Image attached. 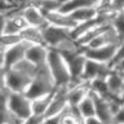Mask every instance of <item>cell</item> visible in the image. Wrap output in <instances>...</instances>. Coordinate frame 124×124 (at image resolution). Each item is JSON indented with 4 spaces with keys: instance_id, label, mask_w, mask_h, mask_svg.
I'll use <instances>...</instances> for the list:
<instances>
[{
    "instance_id": "603a6c76",
    "label": "cell",
    "mask_w": 124,
    "mask_h": 124,
    "mask_svg": "<svg viewBox=\"0 0 124 124\" xmlns=\"http://www.w3.org/2000/svg\"><path fill=\"white\" fill-rule=\"evenodd\" d=\"M72 17V19L78 23L89 21V19L94 18L97 14H98V10H97V7H89V8H83V9H78L74 10L71 13H69Z\"/></svg>"
},
{
    "instance_id": "9a60e30c",
    "label": "cell",
    "mask_w": 124,
    "mask_h": 124,
    "mask_svg": "<svg viewBox=\"0 0 124 124\" xmlns=\"http://www.w3.org/2000/svg\"><path fill=\"white\" fill-rule=\"evenodd\" d=\"M45 18L48 21L49 25L57 26V27H62V29H67V30H72L76 26V22L72 19V17L69 13H63L61 10H56V12H50V13L45 14Z\"/></svg>"
},
{
    "instance_id": "e575fe53",
    "label": "cell",
    "mask_w": 124,
    "mask_h": 124,
    "mask_svg": "<svg viewBox=\"0 0 124 124\" xmlns=\"http://www.w3.org/2000/svg\"><path fill=\"white\" fill-rule=\"evenodd\" d=\"M114 69H116V70H119L120 72H123L124 74V60L123 61H120V62H118L115 66H112Z\"/></svg>"
},
{
    "instance_id": "3957f363",
    "label": "cell",
    "mask_w": 124,
    "mask_h": 124,
    "mask_svg": "<svg viewBox=\"0 0 124 124\" xmlns=\"http://www.w3.org/2000/svg\"><path fill=\"white\" fill-rule=\"evenodd\" d=\"M46 66H48L53 80L57 87H65L71 84V78L67 69V65L57 49L49 48L48 58H46Z\"/></svg>"
},
{
    "instance_id": "2e32d148",
    "label": "cell",
    "mask_w": 124,
    "mask_h": 124,
    "mask_svg": "<svg viewBox=\"0 0 124 124\" xmlns=\"http://www.w3.org/2000/svg\"><path fill=\"white\" fill-rule=\"evenodd\" d=\"M49 48L41 44H31L26 52V60L30 61L35 66H41L46 63Z\"/></svg>"
},
{
    "instance_id": "4316f807",
    "label": "cell",
    "mask_w": 124,
    "mask_h": 124,
    "mask_svg": "<svg viewBox=\"0 0 124 124\" xmlns=\"http://www.w3.org/2000/svg\"><path fill=\"white\" fill-rule=\"evenodd\" d=\"M124 60V40L120 41V44L118 45V48H116V52H115V56L112 58V62H111V67L112 66H115L118 62L123 61Z\"/></svg>"
},
{
    "instance_id": "9c48e42d",
    "label": "cell",
    "mask_w": 124,
    "mask_h": 124,
    "mask_svg": "<svg viewBox=\"0 0 124 124\" xmlns=\"http://www.w3.org/2000/svg\"><path fill=\"white\" fill-rule=\"evenodd\" d=\"M31 44L25 40H21L16 44L8 46L5 49V56H4V67L9 69L13 65H16L17 62L26 57V52L29 49V46Z\"/></svg>"
},
{
    "instance_id": "d590c367",
    "label": "cell",
    "mask_w": 124,
    "mask_h": 124,
    "mask_svg": "<svg viewBox=\"0 0 124 124\" xmlns=\"http://www.w3.org/2000/svg\"><path fill=\"white\" fill-rule=\"evenodd\" d=\"M57 1L60 3V5L62 7V5H63V4H66V3H69L70 0H57ZM60 9H61V8H60Z\"/></svg>"
},
{
    "instance_id": "277c9868",
    "label": "cell",
    "mask_w": 124,
    "mask_h": 124,
    "mask_svg": "<svg viewBox=\"0 0 124 124\" xmlns=\"http://www.w3.org/2000/svg\"><path fill=\"white\" fill-rule=\"evenodd\" d=\"M91 96L94 102L96 116L101 119L105 124H114V116L119 107L122 106L119 98H105L91 91Z\"/></svg>"
},
{
    "instance_id": "7c38bea8",
    "label": "cell",
    "mask_w": 124,
    "mask_h": 124,
    "mask_svg": "<svg viewBox=\"0 0 124 124\" xmlns=\"http://www.w3.org/2000/svg\"><path fill=\"white\" fill-rule=\"evenodd\" d=\"M21 13L25 18V21L27 22L29 26L38 27V29H44L45 26H48L49 23L45 18V14L35 5V4H30L26 8H23L21 10Z\"/></svg>"
},
{
    "instance_id": "d4e9b609",
    "label": "cell",
    "mask_w": 124,
    "mask_h": 124,
    "mask_svg": "<svg viewBox=\"0 0 124 124\" xmlns=\"http://www.w3.org/2000/svg\"><path fill=\"white\" fill-rule=\"evenodd\" d=\"M34 4L40 9L44 14L50 13V12L60 10V3L57 0H34Z\"/></svg>"
},
{
    "instance_id": "ba28073f",
    "label": "cell",
    "mask_w": 124,
    "mask_h": 124,
    "mask_svg": "<svg viewBox=\"0 0 124 124\" xmlns=\"http://www.w3.org/2000/svg\"><path fill=\"white\" fill-rule=\"evenodd\" d=\"M67 88H69V85H65V87H57L56 89H54L52 101H50L49 107H48V110H46V112H45L44 118L61 114V112L69 106V102H67Z\"/></svg>"
},
{
    "instance_id": "f35d334b",
    "label": "cell",
    "mask_w": 124,
    "mask_h": 124,
    "mask_svg": "<svg viewBox=\"0 0 124 124\" xmlns=\"http://www.w3.org/2000/svg\"><path fill=\"white\" fill-rule=\"evenodd\" d=\"M81 124H84V123H81Z\"/></svg>"
},
{
    "instance_id": "4dcf8cb0",
    "label": "cell",
    "mask_w": 124,
    "mask_h": 124,
    "mask_svg": "<svg viewBox=\"0 0 124 124\" xmlns=\"http://www.w3.org/2000/svg\"><path fill=\"white\" fill-rule=\"evenodd\" d=\"M43 124H61L60 114H58V115H53V116H46V118H44Z\"/></svg>"
},
{
    "instance_id": "ac0fdd59",
    "label": "cell",
    "mask_w": 124,
    "mask_h": 124,
    "mask_svg": "<svg viewBox=\"0 0 124 124\" xmlns=\"http://www.w3.org/2000/svg\"><path fill=\"white\" fill-rule=\"evenodd\" d=\"M22 40H25L30 44H44V39H43V29H38V27H32V26H27L25 27L21 32H19Z\"/></svg>"
},
{
    "instance_id": "6da1fadb",
    "label": "cell",
    "mask_w": 124,
    "mask_h": 124,
    "mask_svg": "<svg viewBox=\"0 0 124 124\" xmlns=\"http://www.w3.org/2000/svg\"><path fill=\"white\" fill-rule=\"evenodd\" d=\"M38 66L23 58L12 67L7 69V89L9 92L25 93L36 72Z\"/></svg>"
},
{
    "instance_id": "7402d4cb",
    "label": "cell",
    "mask_w": 124,
    "mask_h": 124,
    "mask_svg": "<svg viewBox=\"0 0 124 124\" xmlns=\"http://www.w3.org/2000/svg\"><path fill=\"white\" fill-rule=\"evenodd\" d=\"M60 118H61V124H81L84 122V119L80 116L78 108L71 106L66 107L60 114Z\"/></svg>"
},
{
    "instance_id": "836d02e7",
    "label": "cell",
    "mask_w": 124,
    "mask_h": 124,
    "mask_svg": "<svg viewBox=\"0 0 124 124\" xmlns=\"http://www.w3.org/2000/svg\"><path fill=\"white\" fill-rule=\"evenodd\" d=\"M4 56H5V49L0 45V67H4Z\"/></svg>"
},
{
    "instance_id": "d6986e66",
    "label": "cell",
    "mask_w": 124,
    "mask_h": 124,
    "mask_svg": "<svg viewBox=\"0 0 124 124\" xmlns=\"http://www.w3.org/2000/svg\"><path fill=\"white\" fill-rule=\"evenodd\" d=\"M101 0H70L69 3L63 4L61 7V12L63 13H71L74 10L83 9V8H89V7H97L98 8Z\"/></svg>"
},
{
    "instance_id": "f1b7e54d",
    "label": "cell",
    "mask_w": 124,
    "mask_h": 124,
    "mask_svg": "<svg viewBox=\"0 0 124 124\" xmlns=\"http://www.w3.org/2000/svg\"><path fill=\"white\" fill-rule=\"evenodd\" d=\"M7 89V69L0 67V92Z\"/></svg>"
},
{
    "instance_id": "f546056e",
    "label": "cell",
    "mask_w": 124,
    "mask_h": 124,
    "mask_svg": "<svg viewBox=\"0 0 124 124\" xmlns=\"http://www.w3.org/2000/svg\"><path fill=\"white\" fill-rule=\"evenodd\" d=\"M114 123L124 124V103L119 107V110L116 111V114L114 116Z\"/></svg>"
},
{
    "instance_id": "83f0119b",
    "label": "cell",
    "mask_w": 124,
    "mask_h": 124,
    "mask_svg": "<svg viewBox=\"0 0 124 124\" xmlns=\"http://www.w3.org/2000/svg\"><path fill=\"white\" fill-rule=\"evenodd\" d=\"M44 122V116L36 115V114H31L29 118H26L22 122V124H43Z\"/></svg>"
},
{
    "instance_id": "74e56055",
    "label": "cell",
    "mask_w": 124,
    "mask_h": 124,
    "mask_svg": "<svg viewBox=\"0 0 124 124\" xmlns=\"http://www.w3.org/2000/svg\"><path fill=\"white\" fill-rule=\"evenodd\" d=\"M114 124H118V123H114Z\"/></svg>"
},
{
    "instance_id": "ffe728a7",
    "label": "cell",
    "mask_w": 124,
    "mask_h": 124,
    "mask_svg": "<svg viewBox=\"0 0 124 124\" xmlns=\"http://www.w3.org/2000/svg\"><path fill=\"white\" fill-rule=\"evenodd\" d=\"M53 92L48 93L45 96H41V97H38L31 101V107H32V114H36V115H41V116H45V112L49 107V103L52 101V97H53Z\"/></svg>"
},
{
    "instance_id": "5b68a950",
    "label": "cell",
    "mask_w": 124,
    "mask_h": 124,
    "mask_svg": "<svg viewBox=\"0 0 124 124\" xmlns=\"http://www.w3.org/2000/svg\"><path fill=\"white\" fill-rule=\"evenodd\" d=\"M43 39H44L45 46L52 48V49H58L65 43H67L69 40H71L74 38L71 35V30L48 25L43 29Z\"/></svg>"
},
{
    "instance_id": "1f68e13d",
    "label": "cell",
    "mask_w": 124,
    "mask_h": 124,
    "mask_svg": "<svg viewBox=\"0 0 124 124\" xmlns=\"http://www.w3.org/2000/svg\"><path fill=\"white\" fill-rule=\"evenodd\" d=\"M84 124H105L101 119H98L97 116H91V118L84 119Z\"/></svg>"
},
{
    "instance_id": "8d00e7d4",
    "label": "cell",
    "mask_w": 124,
    "mask_h": 124,
    "mask_svg": "<svg viewBox=\"0 0 124 124\" xmlns=\"http://www.w3.org/2000/svg\"><path fill=\"white\" fill-rule=\"evenodd\" d=\"M119 100H120V102H122V105L124 103V91L122 92V94L119 96Z\"/></svg>"
},
{
    "instance_id": "4fadbf2b",
    "label": "cell",
    "mask_w": 124,
    "mask_h": 124,
    "mask_svg": "<svg viewBox=\"0 0 124 124\" xmlns=\"http://www.w3.org/2000/svg\"><path fill=\"white\" fill-rule=\"evenodd\" d=\"M120 44V39L116 35L115 30L112 29L111 25H108L100 35L93 39L87 46L84 48H98V46H106V45H119Z\"/></svg>"
},
{
    "instance_id": "5bb4252c",
    "label": "cell",
    "mask_w": 124,
    "mask_h": 124,
    "mask_svg": "<svg viewBox=\"0 0 124 124\" xmlns=\"http://www.w3.org/2000/svg\"><path fill=\"white\" fill-rule=\"evenodd\" d=\"M105 83H106L108 93L115 98H119V96L124 91V74L112 67L105 79Z\"/></svg>"
},
{
    "instance_id": "484cf974",
    "label": "cell",
    "mask_w": 124,
    "mask_h": 124,
    "mask_svg": "<svg viewBox=\"0 0 124 124\" xmlns=\"http://www.w3.org/2000/svg\"><path fill=\"white\" fill-rule=\"evenodd\" d=\"M22 39L19 36V34H3L0 36V45L3 46L4 49H7L8 46L16 44V43L21 41Z\"/></svg>"
},
{
    "instance_id": "cb8c5ba5",
    "label": "cell",
    "mask_w": 124,
    "mask_h": 124,
    "mask_svg": "<svg viewBox=\"0 0 124 124\" xmlns=\"http://www.w3.org/2000/svg\"><path fill=\"white\" fill-rule=\"evenodd\" d=\"M111 26L115 30L116 35L119 36L120 41L124 40V10L115 12L114 18L111 21Z\"/></svg>"
},
{
    "instance_id": "52a82bcc",
    "label": "cell",
    "mask_w": 124,
    "mask_h": 124,
    "mask_svg": "<svg viewBox=\"0 0 124 124\" xmlns=\"http://www.w3.org/2000/svg\"><path fill=\"white\" fill-rule=\"evenodd\" d=\"M112 67L108 63H102V62H97L87 58L83 70V75H81V80L91 83V81L97 79H106Z\"/></svg>"
},
{
    "instance_id": "e0dca14e",
    "label": "cell",
    "mask_w": 124,
    "mask_h": 124,
    "mask_svg": "<svg viewBox=\"0 0 124 124\" xmlns=\"http://www.w3.org/2000/svg\"><path fill=\"white\" fill-rule=\"evenodd\" d=\"M27 26L29 25L23 18L21 10L13 12V13L7 14V23H5L4 34H19Z\"/></svg>"
},
{
    "instance_id": "7a4b0ae2",
    "label": "cell",
    "mask_w": 124,
    "mask_h": 124,
    "mask_svg": "<svg viewBox=\"0 0 124 124\" xmlns=\"http://www.w3.org/2000/svg\"><path fill=\"white\" fill-rule=\"evenodd\" d=\"M56 88H57V85L53 80L52 74H50L46 63H44L41 66H38L36 72H35L29 88L26 89L25 94L27 98H30L32 101L35 98H38V97L45 96L48 93L53 92Z\"/></svg>"
},
{
    "instance_id": "30bf717a",
    "label": "cell",
    "mask_w": 124,
    "mask_h": 124,
    "mask_svg": "<svg viewBox=\"0 0 124 124\" xmlns=\"http://www.w3.org/2000/svg\"><path fill=\"white\" fill-rule=\"evenodd\" d=\"M116 48H118V45H106V46H98V48H83V52L88 60L111 65Z\"/></svg>"
},
{
    "instance_id": "8fae6325",
    "label": "cell",
    "mask_w": 124,
    "mask_h": 124,
    "mask_svg": "<svg viewBox=\"0 0 124 124\" xmlns=\"http://www.w3.org/2000/svg\"><path fill=\"white\" fill-rule=\"evenodd\" d=\"M91 92V84L88 81L80 80L78 83H72L67 88V102L69 106L76 107L83 98H85Z\"/></svg>"
},
{
    "instance_id": "d6a6232c",
    "label": "cell",
    "mask_w": 124,
    "mask_h": 124,
    "mask_svg": "<svg viewBox=\"0 0 124 124\" xmlns=\"http://www.w3.org/2000/svg\"><path fill=\"white\" fill-rule=\"evenodd\" d=\"M5 23H7V16L4 13H0V36L4 34L5 30Z\"/></svg>"
},
{
    "instance_id": "8992f818",
    "label": "cell",
    "mask_w": 124,
    "mask_h": 124,
    "mask_svg": "<svg viewBox=\"0 0 124 124\" xmlns=\"http://www.w3.org/2000/svg\"><path fill=\"white\" fill-rule=\"evenodd\" d=\"M8 107H9L12 114L21 120H25L32 114L31 100L27 98L25 93L9 92V94H8Z\"/></svg>"
},
{
    "instance_id": "44dd1931",
    "label": "cell",
    "mask_w": 124,
    "mask_h": 124,
    "mask_svg": "<svg viewBox=\"0 0 124 124\" xmlns=\"http://www.w3.org/2000/svg\"><path fill=\"white\" fill-rule=\"evenodd\" d=\"M78 111H79L80 116L83 119H87V118H91V116H96V108H94V102H93V98L91 96V92L89 94L83 98L79 102V105L76 106Z\"/></svg>"
}]
</instances>
